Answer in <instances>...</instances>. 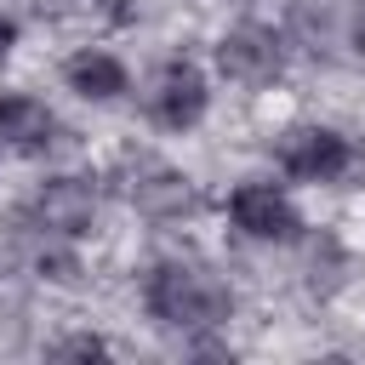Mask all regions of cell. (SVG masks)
<instances>
[{
  "mask_svg": "<svg viewBox=\"0 0 365 365\" xmlns=\"http://www.w3.org/2000/svg\"><path fill=\"white\" fill-rule=\"evenodd\" d=\"M91 211H97V194H91V182H80V177H57V182H46V194H40V222L57 228V234H86V228H91Z\"/></svg>",
  "mask_w": 365,
  "mask_h": 365,
  "instance_id": "52a82bcc",
  "label": "cell"
},
{
  "mask_svg": "<svg viewBox=\"0 0 365 365\" xmlns=\"http://www.w3.org/2000/svg\"><path fill=\"white\" fill-rule=\"evenodd\" d=\"M125 200L143 211V217H182L194 205V188L171 171V165H137L131 182H125Z\"/></svg>",
  "mask_w": 365,
  "mask_h": 365,
  "instance_id": "8992f818",
  "label": "cell"
},
{
  "mask_svg": "<svg viewBox=\"0 0 365 365\" xmlns=\"http://www.w3.org/2000/svg\"><path fill=\"white\" fill-rule=\"evenodd\" d=\"M68 86H74L80 97H120V91H125V68H120L114 57H103V51H80V57L68 63Z\"/></svg>",
  "mask_w": 365,
  "mask_h": 365,
  "instance_id": "9c48e42d",
  "label": "cell"
},
{
  "mask_svg": "<svg viewBox=\"0 0 365 365\" xmlns=\"http://www.w3.org/2000/svg\"><path fill=\"white\" fill-rule=\"evenodd\" d=\"M11 40H17V29H11V23H6V17H0V57H6V51H11Z\"/></svg>",
  "mask_w": 365,
  "mask_h": 365,
  "instance_id": "7c38bea8",
  "label": "cell"
},
{
  "mask_svg": "<svg viewBox=\"0 0 365 365\" xmlns=\"http://www.w3.org/2000/svg\"><path fill=\"white\" fill-rule=\"evenodd\" d=\"M279 160H285V171L291 177H308V182H331V177H342L348 171V143L336 137V131H319V125H302V131H285V143H279Z\"/></svg>",
  "mask_w": 365,
  "mask_h": 365,
  "instance_id": "277c9868",
  "label": "cell"
},
{
  "mask_svg": "<svg viewBox=\"0 0 365 365\" xmlns=\"http://www.w3.org/2000/svg\"><path fill=\"white\" fill-rule=\"evenodd\" d=\"M234 222H240L245 234H257V240H291V234L302 228L297 211H291V200H285L279 188H268V182L234 188Z\"/></svg>",
  "mask_w": 365,
  "mask_h": 365,
  "instance_id": "5b68a950",
  "label": "cell"
},
{
  "mask_svg": "<svg viewBox=\"0 0 365 365\" xmlns=\"http://www.w3.org/2000/svg\"><path fill=\"white\" fill-rule=\"evenodd\" d=\"M217 63H222V74L240 80V86H268V80H279L285 51H279L274 29H262V23H240V29H228V34L217 40Z\"/></svg>",
  "mask_w": 365,
  "mask_h": 365,
  "instance_id": "7a4b0ae2",
  "label": "cell"
},
{
  "mask_svg": "<svg viewBox=\"0 0 365 365\" xmlns=\"http://www.w3.org/2000/svg\"><path fill=\"white\" fill-rule=\"evenodd\" d=\"M51 131H57V120H51L46 103H34V97H6L0 103V143H11L17 154H40L51 143Z\"/></svg>",
  "mask_w": 365,
  "mask_h": 365,
  "instance_id": "ba28073f",
  "label": "cell"
},
{
  "mask_svg": "<svg viewBox=\"0 0 365 365\" xmlns=\"http://www.w3.org/2000/svg\"><path fill=\"white\" fill-rule=\"evenodd\" d=\"M148 308H154V319H165L177 331H205V325L228 319V291L217 274H205L194 262H165L148 279Z\"/></svg>",
  "mask_w": 365,
  "mask_h": 365,
  "instance_id": "6da1fadb",
  "label": "cell"
},
{
  "mask_svg": "<svg viewBox=\"0 0 365 365\" xmlns=\"http://www.w3.org/2000/svg\"><path fill=\"white\" fill-rule=\"evenodd\" d=\"M148 114H154L165 131L194 125V120L205 114V80H200V68H194V63H165L160 80H154V91H148Z\"/></svg>",
  "mask_w": 365,
  "mask_h": 365,
  "instance_id": "3957f363",
  "label": "cell"
},
{
  "mask_svg": "<svg viewBox=\"0 0 365 365\" xmlns=\"http://www.w3.org/2000/svg\"><path fill=\"white\" fill-rule=\"evenodd\" d=\"M51 354H57V359H97L103 342H97V336H68V342H57Z\"/></svg>",
  "mask_w": 365,
  "mask_h": 365,
  "instance_id": "8fae6325",
  "label": "cell"
},
{
  "mask_svg": "<svg viewBox=\"0 0 365 365\" xmlns=\"http://www.w3.org/2000/svg\"><path fill=\"white\" fill-rule=\"evenodd\" d=\"M291 29L319 51V46H336L342 34V0H291Z\"/></svg>",
  "mask_w": 365,
  "mask_h": 365,
  "instance_id": "30bf717a",
  "label": "cell"
}]
</instances>
